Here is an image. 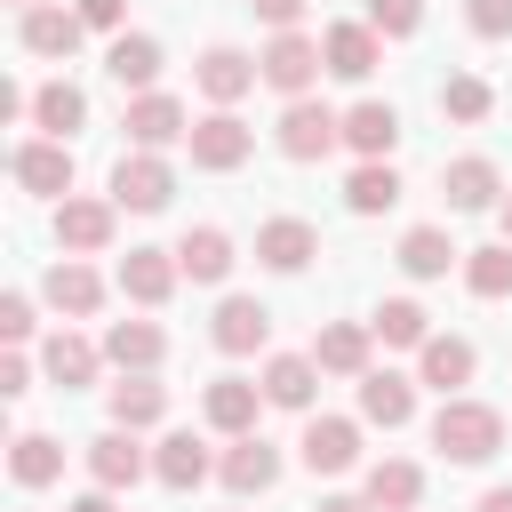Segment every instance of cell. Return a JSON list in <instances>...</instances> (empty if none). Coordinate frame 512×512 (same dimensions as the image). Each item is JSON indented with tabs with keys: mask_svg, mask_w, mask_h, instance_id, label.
<instances>
[{
	"mask_svg": "<svg viewBox=\"0 0 512 512\" xmlns=\"http://www.w3.org/2000/svg\"><path fill=\"white\" fill-rule=\"evenodd\" d=\"M368 344H376V328L368 320H328L320 336H312V360H320V376H368Z\"/></svg>",
	"mask_w": 512,
	"mask_h": 512,
	"instance_id": "21",
	"label": "cell"
},
{
	"mask_svg": "<svg viewBox=\"0 0 512 512\" xmlns=\"http://www.w3.org/2000/svg\"><path fill=\"white\" fill-rule=\"evenodd\" d=\"M72 512H120V504H112V488H88V496H72Z\"/></svg>",
	"mask_w": 512,
	"mask_h": 512,
	"instance_id": "47",
	"label": "cell"
},
{
	"mask_svg": "<svg viewBox=\"0 0 512 512\" xmlns=\"http://www.w3.org/2000/svg\"><path fill=\"white\" fill-rule=\"evenodd\" d=\"M312 256H320V232L304 216H264L256 224V264L264 272H304Z\"/></svg>",
	"mask_w": 512,
	"mask_h": 512,
	"instance_id": "16",
	"label": "cell"
},
{
	"mask_svg": "<svg viewBox=\"0 0 512 512\" xmlns=\"http://www.w3.org/2000/svg\"><path fill=\"white\" fill-rule=\"evenodd\" d=\"M104 408H112V424H128V432H152V424L168 416V384H152V376H120V384L104 392Z\"/></svg>",
	"mask_w": 512,
	"mask_h": 512,
	"instance_id": "31",
	"label": "cell"
},
{
	"mask_svg": "<svg viewBox=\"0 0 512 512\" xmlns=\"http://www.w3.org/2000/svg\"><path fill=\"white\" fill-rule=\"evenodd\" d=\"M40 368H48V384H64V392H80V384H96V368H104V344H88V336H72V328H56V336L40 344Z\"/></svg>",
	"mask_w": 512,
	"mask_h": 512,
	"instance_id": "28",
	"label": "cell"
},
{
	"mask_svg": "<svg viewBox=\"0 0 512 512\" xmlns=\"http://www.w3.org/2000/svg\"><path fill=\"white\" fill-rule=\"evenodd\" d=\"M408 416H416V376L368 368V376H360V424H384V432H400Z\"/></svg>",
	"mask_w": 512,
	"mask_h": 512,
	"instance_id": "25",
	"label": "cell"
},
{
	"mask_svg": "<svg viewBox=\"0 0 512 512\" xmlns=\"http://www.w3.org/2000/svg\"><path fill=\"white\" fill-rule=\"evenodd\" d=\"M32 128L72 144V128H88V96H80L72 80H48V88H32Z\"/></svg>",
	"mask_w": 512,
	"mask_h": 512,
	"instance_id": "33",
	"label": "cell"
},
{
	"mask_svg": "<svg viewBox=\"0 0 512 512\" xmlns=\"http://www.w3.org/2000/svg\"><path fill=\"white\" fill-rule=\"evenodd\" d=\"M440 192H448V208H456V216H480V208H496V200H504V176H496V160H488V152H464V160H448V168H440Z\"/></svg>",
	"mask_w": 512,
	"mask_h": 512,
	"instance_id": "15",
	"label": "cell"
},
{
	"mask_svg": "<svg viewBox=\"0 0 512 512\" xmlns=\"http://www.w3.org/2000/svg\"><path fill=\"white\" fill-rule=\"evenodd\" d=\"M104 360H112L120 376H152V368L168 360L160 320H112V328H104Z\"/></svg>",
	"mask_w": 512,
	"mask_h": 512,
	"instance_id": "20",
	"label": "cell"
},
{
	"mask_svg": "<svg viewBox=\"0 0 512 512\" xmlns=\"http://www.w3.org/2000/svg\"><path fill=\"white\" fill-rule=\"evenodd\" d=\"M320 56H328V72L336 80H368L376 64H384V32L360 16V24H328L320 32Z\"/></svg>",
	"mask_w": 512,
	"mask_h": 512,
	"instance_id": "14",
	"label": "cell"
},
{
	"mask_svg": "<svg viewBox=\"0 0 512 512\" xmlns=\"http://www.w3.org/2000/svg\"><path fill=\"white\" fill-rule=\"evenodd\" d=\"M120 128H128L136 152H168V144L192 136V112H184L168 88H144V96H128V120H120Z\"/></svg>",
	"mask_w": 512,
	"mask_h": 512,
	"instance_id": "5",
	"label": "cell"
},
{
	"mask_svg": "<svg viewBox=\"0 0 512 512\" xmlns=\"http://www.w3.org/2000/svg\"><path fill=\"white\" fill-rule=\"evenodd\" d=\"M256 8V24H272V32H296V16H304V0H248Z\"/></svg>",
	"mask_w": 512,
	"mask_h": 512,
	"instance_id": "44",
	"label": "cell"
},
{
	"mask_svg": "<svg viewBox=\"0 0 512 512\" xmlns=\"http://www.w3.org/2000/svg\"><path fill=\"white\" fill-rule=\"evenodd\" d=\"M112 200L136 208V216H160V208L176 200V168H168L160 152H120V168H112Z\"/></svg>",
	"mask_w": 512,
	"mask_h": 512,
	"instance_id": "6",
	"label": "cell"
},
{
	"mask_svg": "<svg viewBox=\"0 0 512 512\" xmlns=\"http://www.w3.org/2000/svg\"><path fill=\"white\" fill-rule=\"evenodd\" d=\"M40 296H48L64 320H88V312L104 304V280H96V264H80V256H56V264H48V280H40Z\"/></svg>",
	"mask_w": 512,
	"mask_h": 512,
	"instance_id": "23",
	"label": "cell"
},
{
	"mask_svg": "<svg viewBox=\"0 0 512 512\" xmlns=\"http://www.w3.org/2000/svg\"><path fill=\"white\" fill-rule=\"evenodd\" d=\"M320 512H376L368 496H320Z\"/></svg>",
	"mask_w": 512,
	"mask_h": 512,
	"instance_id": "48",
	"label": "cell"
},
{
	"mask_svg": "<svg viewBox=\"0 0 512 512\" xmlns=\"http://www.w3.org/2000/svg\"><path fill=\"white\" fill-rule=\"evenodd\" d=\"M464 288H472L480 304H496V296H512V240H488V248H464Z\"/></svg>",
	"mask_w": 512,
	"mask_h": 512,
	"instance_id": "37",
	"label": "cell"
},
{
	"mask_svg": "<svg viewBox=\"0 0 512 512\" xmlns=\"http://www.w3.org/2000/svg\"><path fill=\"white\" fill-rule=\"evenodd\" d=\"M80 16H88V32H120L128 0H80Z\"/></svg>",
	"mask_w": 512,
	"mask_h": 512,
	"instance_id": "45",
	"label": "cell"
},
{
	"mask_svg": "<svg viewBox=\"0 0 512 512\" xmlns=\"http://www.w3.org/2000/svg\"><path fill=\"white\" fill-rule=\"evenodd\" d=\"M184 144H192V168H208V176H232V168L256 152V128H248L232 104H216V112H200V120H192V136H184Z\"/></svg>",
	"mask_w": 512,
	"mask_h": 512,
	"instance_id": "3",
	"label": "cell"
},
{
	"mask_svg": "<svg viewBox=\"0 0 512 512\" xmlns=\"http://www.w3.org/2000/svg\"><path fill=\"white\" fill-rule=\"evenodd\" d=\"M0 392H8V400H24V392H32V360H24L16 344H8V360H0Z\"/></svg>",
	"mask_w": 512,
	"mask_h": 512,
	"instance_id": "43",
	"label": "cell"
},
{
	"mask_svg": "<svg viewBox=\"0 0 512 512\" xmlns=\"http://www.w3.org/2000/svg\"><path fill=\"white\" fill-rule=\"evenodd\" d=\"M376 512H416V496H424V472L408 464V456H376L368 464V488H360Z\"/></svg>",
	"mask_w": 512,
	"mask_h": 512,
	"instance_id": "32",
	"label": "cell"
},
{
	"mask_svg": "<svg viewBox=\"0 0 512 512\" xmlns=\"http://www.w3.org/2000/svg\"><path fill=\"white\" fill-rule=\"evenodd\" d=\"M208 472H216V456H208V440H200V432H168V440L152 448V480H160V488H176V496H184V488H200Z\"/></svg>",
	"mask_w": 512,
	"mask_h": 512,
	"instance_id": "26",
	"label": "cell"
},
{
	"mask_svg": "<svg viewBox=\"0 0 512 512\" xmlns=\"http://www.w3.org/2000/svg\"><path fill=\"white\" fill-rule=\"evenodd\" d=\"M8 168H16V184L40 192V200H64V192H72V144H64V136H24Z\"/></svg>",
	"mask_w": 512,
	"mask_h": 512,
	"instance_id": "10",
	"label": "cell"
},
{
	"mask_svg": "<svg viewBox=\"0 0 512 512\" xmlns=\"http://www.w3.org/2000/svg\"><path fill=\"white\" fill-rule=\"evenodd\" d=\"M192 80H200V96H208V104H240V96L264 80V64H256L248 48H232V40H216V48H200Z\"/></svg>",
	"mask_w": 512,
	"mask_h": 512,
	"instance_id": "9",
	"label": "cell"
},
{
	"mask_svg": "<svg viewBox=\"0 0 512 512\" xmlns=\"http://www.w3.org/2000/svg\"><path fill=\"white\" fill-rule=\"evenodd\" d=\"M472 512H512V488H488V496H480Z\"/></svg>",
	"mask_w": 512,
	"mask_h": 512,
	"instance_id": "49",
	"label": "cell"
},
{
	"mask_svg": "<svg viewBox=\"0 0 512 512\" xmlns=\"http://www.w3.org/2000/svg\"><path fill=\"white\" fill-rule=\"evenodd\" d=\"M432 448H440L448 464H488V456L504 448V416H496L488 400L448 392V400H440V416H432Z\"/></svg>",
	"mask_w": 512,
	"mask_h": 512,
	"instance_id": "1",
	"label": "cell"
},
{
	"mask_svg": "<svg viewBox=\"0 0 512 512\" xmlns=\"http://www.w3.org/2000/svg\"><path fill=\"white\" fill-rule=\"evenodd\" d=\"M64 472V440H48V432H16L8 440V480L16 488H48Z\"/></svg>",
	"mask_w": 512,
	"mask_h": 512,
	"instance_id": "36",
	"label": "cell"
},
{
	"mask_svg": "<svg viewBox=\"0 0 512 512\" xmlns=\"http://www.w3.org/2000/svg\"><path fill=\"white\" fill-rule=\"evenodd\" d=\"M112 280H120V296H128V304H144V312H152V304H168V296H176L184 264H176V248H128Z\"/></svg>",
	"mask_w": 512,
	"mask_h": 512,
	"instance_id": "11",
	"label": "cell"
},
{
	"mask_svg": "<svg viewBox=\"0 0 512 512\" xmlns=\"http://www.w3.org/2000/svg\"><path fill=\"white\" fill-rule=\"evenodd\" d=\"M496 224H504V240H512V192H504V200H496Z\"/></svg>",
	"mask_w": 512,
	"mask_h": 512,
	"instance_id": "50",
	"label": "cell"
},
{
	"mask_svg": "<svg viewBox=\"0 0 512 512\" xmlns=\"http://www.w3.org/2000/svg\"><path fill=\"white\" fill-rule=\"evenodd\" d=\"M272 144H280L288 160H328V152L344 144V112H328L320 96H288V112H280Z\"/></svg>",
	"mask_w": 512,
	"mask_h": 512,
	"instance_id": "2",
	"label": "cell"
},
{
	"mask_svg": "<svg viewBox=\"0 0 512 512\" xmlns=\"http://www.w3.org/2000/svg\"><path fill=\"white\" fill-rule=\"evenodd\" d=\"M440 112L472 128V120H488V112H496V88H488L480 72H448V80H440Z\"/></svg>",
	"mask_w": 512,
	"mask_h": 512,
	"instance_id": "39",
	"label": "cell"
},
{
	"mask_svg": "<svg viewBox=\"0 0 512 512\" xmlns=\"http://www.w3.org/2000/svg\"><path fill=\"white\" fill-rule=\"evenodd\" d=\"M256 64H264V88H280V96H312V80L328 72V56H320L312 32H272Z\"/></svg>",
	"mask_w": 512,
	"mask_h": 512,
	"instance_id": "4",
	"label": "cell"
},
{
	"mask_svg": "<svg viewBox=\"0 0 512 512\" xmlns=\"http://www.w3.org/2000/svg\"><path fill=\"white\" fill-rule=\"evenodd\" d=\"M256 408H264V384H248V376H216V384L200 392V416H208L224 440L256 432Z\"/></svg>",
	"mask_w": 512,
	"mask_h": 512,
	"instance_id": "22",
	"label": "cell"
},
{
	"mask_svg": "<svg viewBox=\"0 0 512 512\" xmlns=\"http://www.w3.org/2000/svg\"><path fill=\"white\" fill-rule=\"evenodd\" d=\"M472 368H480V352H472L464 336H424V344H416V384H432L440 400H448L456 384H472Z\"/></svg>",
	"mask_w": 512,
	"mask_h": 512,
	"instance_id": "24",
	"label": "cell"
},
{
	"mask_svg": "<svg viewBox=\"0 0 512 512\" xmlns=\"http://www.w3.org/2000/svg\"><path fill=\"white\" fill-rule=\"evenodd\" d=\"M0 120H32V96H24V88H16V80H8V88H0Z\"/></svg>",
	"mask_w": 512,
	"mask_h": 512,
	"instance_id": "46",
	"label": "cell"
},
{
	"mask_svg": "<svg viewBox=\"0 0 512 512\" xmlns=\"http://www.w3.org/2000/svg\"><path fill=\"white\" fill-rule=\"evenodd\" d=\"M160 64H168V56H160L152 32H112V48H104V72H112L128 96H144V88L160 80Z\"/></svg>",
	"mask_w": 512,
	"mask_h": 512,
	"instance_id": "27",
	"label": "cell"
},
{
	"mask_svg": "<svg viewBox=\"0 0 512 512\" xmlns=\"http://www.w3.org/2000/svg\"><path fill=\"white\" fill-rule=\"evenodd\" d=\"M112 224H120V200H80V192L56 200V248L64 256H104Z\"/></svg>",
	"mask_w": 512,
	"mask_h": 512,
	"instance_id": "7",
	"label": "cell"
},
{
	"mask_svg": "<svg viewBox=\"0 0 512 512\" xmlns=\"http://www.w3.org/2000/svg\"><path fill=\"white\" fill-rule=\"evenodd\" d=\"M368 24H376L384 40H408V32L424 24V0H368Z\"/></svg>",
	"mask_w": 512,
	"mask_h": 512,
	"instance_id": "40",
	"label": "cell"
},
{
	"mask_svg": "<svg viewBox=\"0 0 512 512\" xmlns=\"http://www.w3.org/2000/svg\"><path fill=\"white\" fill-rule=\"evenodd\" d=\"M456 256H464V248H456L440 224H408V232H400V272H408V280H440Z\"/></svg>",
	"mask_w": 512,
	"mask_h": 512,
	"instance_id": "35",
	"label": "cell"
},
{
	"mask_svg": "<svg viewBox=\"0 0 512 512\" xmlns=\"http://www.w3.org/2000/svg\"><path fill=\"white\" fill-rule=\"evenodd\" d=\"M16 8H32V0H16Z\"/></svg>",
	"mask_w": 512,
	"mask_h": 512,
	"instance_id": "51",
	"label": "cell"
},
{
	"mask_svg": "<svg viewBox=\"0 0 512 512\" xmlns=\"http://www.w3.org/2000/svg\"><path fill=\"white\" fill-rule=\"evenodd\" d=\"M312 392H320V360L312 352H272L264 360V400L272 408H312Z\"/></svg>",
	"mask_w": 512,
	"mask_h": 512,
	"instance_id": "30",
	"label": "cell"
},
{
	"mask_svg": "<svg viewBox=\"0 0 512 512\" xmlns=\"http://www.w3.org/2000/svg\"><path fill=\"white\" fill-rule=\"evenodd\" d=\"M344 144H352L360 160H392V144H400V112L376 104V96H360V104L344 112Z\"/></svg>",
	"mask_w": 512,
	"mask_h": 512,
	"instance_id": "29",
	"label": "cell"
},
{
	"mask_svg": "<svg viewBox=\"0 0 512 512\" xmlns=\"http://www.w3.org/2000/svg\"><path fill=\"white\" fill-rule=\"evenodd\" d=\"M368 328H376V336H384V344H400V352H416V344H424V336H432V312H424V304H416V296H384V304H376V320H368Z\"/></svg>",
	"mask_w": 512,
	"mask_h": 512,
	"instance_id": "38",
	"label": "cell"
},
{
	"mask_svg": "<svg viewBox=\"0 0 512 512\" xmlns=\"http://www.w3.org/2000/svg\"><path fill=\"white\" fill-rule=\"evenodd\" d=\"M216 480H224L232 496H264V488L280 480V448H272L264 432H240V440L216 456Z\"/></svg>",
	"mask_w": 512,
	"mask_h": 512,
	"instance_id": "13",
	"label": "cell"
},
{
	"mask_svg": "<svg viewBox=\"0 0 512 512\" xmlns=\"http://www.w3.org/2000/svg\"><path fill=\"white\" fill-rule=\"evenodd\" d=\"M144 472H152V456L136 448V432H128V424H112V432H96V440H88V480H96V488H112V496H120V488H136Z\"/></svg>",
	"mask_w": 512,
	"mask_h": 512,
	"instance_id": "12",
	"label": "cell"
},
{
	"mask_svg": "<svg viewBox=\"0 0 512 512\" xmlns=\"http://www.w3.org/2000/svg\"><path fill=\"white\" fill-rule=\"evenodd\" d=\"M296 456H304V472H352L360 464V424L352 416H312Z\"/></svg>",
	"mask_w": 512,
	"mask_h": 512,
	"instance_id": "18",
	"label": "cell"
},
{
	"mask_svg": "<svg viewBox=\"0 0 512 512\" xmlns=\"http://www.w3.org/2000/svg\"><path fill=\"white\" fill-rule=\"evenodd\" d=\"M176 264H184V280H192V288H216V280H232L240 248H232V232H224V224H192V232L176 240Z\"/></svg>",
	"mask_w": 512,
	"mask_h": 512,
	"instance_id": "17",
	"label": "cell"
},
{
	"mask_svg": "<svg viewBox=\"0 0 512 512\" xmlns=\"http://www.w3.org/2000/svg\"><path fill=\"white\" fill-rule=\"evenodd\" d=\"M344 208H352V216H384V208H400V168H392V160H360V168L344 176Z\"/></svg>",
	"mask_w": 512,
	"mask_h": 512,
	"instance_id": "34",
	"label": "cell"
},
{
	"mask_svg": "<svg viewBox=\"0 0 512 512\" xmlns=\"http://www.w3.org/2000/svg\"><path fill=\"white\" fill-rule=\"evenodd\" d=\"M464 24L480 40H512V0H464Z\"/></svg>",
	"mask_w": 512,
	"mask_h": 512,
	"instance_id": "41",
	"label": "cell"
},
{
	"mask_svg": "<svg viewBox=\"0 0 512 512\" xmlns=\"http://www.w3.org/2000/svg\"><path fill=\"white\" fill-rule=\"evenodd\" d=\"M80 32H88V16H80V8H48V0H32V8L16 16L24 56H48V64H64V56L80 48Z\"/></svg>",
	"mask_w": 512,
	"mask_h": 512,
	"instance_id": "8",
	"label": "cell"
},
{
	"mask_svg": "<svg viewBox=\"0 0 512 512\" xmlns=\"http://www.w3.org/2000/svg\"><path fill=\"white\" fill-rule=\"evenodd\" d=\"M208 336H216V352L248 360V352H264V336H272V312H264L256 296H224L216 320H208Z\"/></svg>",
	"mask_w": 512,
	"mask_h": 512,
	"instance_id": "19",
	"label": "cell"
},
{
	"mask_svg": "<svg viewBox=\"0 0 512 512\" xmlns=\"http://www.w3.org/2000/svg\"><path fill=\"white\" fill-rule=\"evenodd\" d=\"M32 328H40V320H32V296H16V288H8V296H0V336H8V344H24Z\"/></svg>",
	"mask_w": 512,
	"mask_h": 512,
	"instance_id": "42",
	"label": "cell"
}]
</instances>
